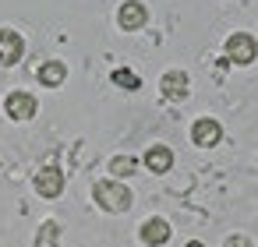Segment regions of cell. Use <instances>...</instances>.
Wrapping results in <instances>:
<instances>
[{"mask_svg": "<svg viewBox=\"0 0 258 247\" xmlns=\"http://www.w3.org/2000/svg\"><path fill=\"white\" fill-rule=\"evenodd\" d=\"M92 194H96V201H99L103 212H127L131 208V191L120 180H99L92 187Z\"/></svg>", "mask_w": 258, "mask_h": 247, "instance_id": "obj_1", "label": "cell"}, {"mask_svg": "<svg viewBox=\"0 0 258 247\" xmlns=\"http://www.w3.org/2000/svg\"><path fill=\"white\" fill-rule=\"evenodd\" d=\"M32 184H36V194H43V198H60L64 194V173L57 166H43Z\"/></svg>", "mask_w": 258, "mask_h": 247, "instance_id": "obj_3", "label": "cell"}, {"mask_svg": "<svg viewBox=\"0 0 258 247\" xmlns=\"http://www.w3.org/2000/svg\"><path fill=\"white\" fill-rule=\"evenodd\" d=\"M4 110H8V117H11V120L25 124V120H32V117H36L39 103H36V96H29V92H11V96H8V103H4Z\"/></svg>", "mask_w": 258, "mask_h": 247, "instance_id": "obj_2", "label": "cell"}, {"mask_svg": "<svg viewBox=\"0 0 258 247\" xmlns=\"http://www.w3.org/2000/svg\"><path fill=\"white\" fill-rule=\"evenodd\" d=\"M145 166H149L152 173H166V170L173 166V152H170L166 145H152V148L145 152Z\"/></svg>", "mask_w": 258, "mask_h": 247, "instance_id": "obj_10", "label": "cell"}, {"mask_svg": "<svg viewBox=\"0 0 258 247\" xmlns=\"http://www.w3.org/2000/svg\"><path fill=\"white\" fill-rule=\"evenodd\" d=\"M22 50H25V43H22L18 32L0 29V67H15L22 60Z\"/></svg>", "mask_w": 258, "mask_h": 247, "instance_id": "obj_6", "label": "cell"}, {"mask_svg": "<svg viewBox=\"0 0 258 247\" xmlns=\"http://www.w3.org/2000/svg\"><path fill=\"white\" fill-rule=\"evenodd\" d=\"M187 247H205V243H198V240H191V243H187Z\"/></svg>", "mask_w": 258, "mask_h": 247, "instance_id": "obj_16", "label": "cell"}, {"mask_svg": "<svg viewBox=\"0 0 258 247\" xmlns=\"http://www.w3.org/2000/svg\"><path fill=\"white\" fill-rule=\"evenodd\" d=\"M113 81L124 89H138V74H131V71H113Z\"/></svg>", "mask_w": 258, "mask_h": 247, "instance_id": "obj_13", "label": "cell"}, {"mask_svg": "<svg viewBox=\"0 0 258 247\" xmlns=\"http://www.w3.org/2000/svg\"><path fill=\"white\" fill-rule=\"evenodd\" d=\"M138 236H142L145 247H159V243L170 240V222L166 219H145L142 229H138Z\"/></svg>", "mask_w": 258, "mask_h": 247, "instance_id": "obj_8", "label": "cell"}, {"mask_svg": "<svg viewBox=\"0 0 258 247\" xmlns=\"http://www.w3.org/2000/svg\"><path fill=\"white\" fill-rule=\"evenodd\" d=\"M110 170H113V177H131V173H135V159H131V155H117V159L110 162Z\"/></svg>", "mask_w": 258, "mask_h": 247, "instance_id": "obj_12", "label": "cell"}, {"mask_svg": "<svg viewBox=\"0 0 258 247\" xmlns=\"http://www.w3.org/2000/svg\"><path fill=\"white\" fill-rule=\"evenodd\" d=\"M226 57L233 64H251L254 60V36L251 32H237L226 39Z\"/></svg>", "mask_w": 258, "mask_h": 247, "instance_id": "obj_5", "label": "cell"}, {"mask_svg": "<svg viewBox=\"0 0 258 247\" xmlns=\"http://www.w3.org/2000/svg\"><path fill=\"white\" fill-rule=\"evenodd\" d=\"M57 233H60V226H57V222H46V226H43V236H46V240H53Z\"/></svg>", "mask_w": 258, "mask_h": 247, "instance_id": "obj_15", "label": "cell"}, {"mask_svg": "<svg viewBox=\"0 0 258 247\" xmlns=\"http://www.w3.org/2000/svg\"><path fill=\"white\" fill-rule=\"evenodd\" d=\"M64 78H68V67H64L60 60H46V64L39 67V81H43V85H50V89H53V85H60Z\"/></svg>", "mask_w": 258, "mask_h": 247, "instance_id": "obj_11", "label": "cell"}, {"mask_svg": "<svg viewBox=\"0 0 258 247\" xmlns=\"http://www.w3.org/2000/svg\"><path fill=\"white\" fill-rule=\"evenodd\" d=\"M159 89H163L166 99H184L187 96V74L184 71H166L163 81H159Z\"/></svg>", "mask_w": 258, "mask_h": 247, "instance_id": "obj_9", "label": "cell"}, {"mask_svg": "<svg viewBox=\"0 0 258 247\" xmlns=\"http://www.w3.org/2000/svg\"><path fill=\"white\" fill-rule=\"evenodd\" d=\"M145 22H149V11H145L142 0H127V4H120V11H117V25H120L124 32H138Z\"/></svg>", "mask_w": 258, "mask_h": 247, "instance_id": "obj_4", "label": "cell"}, {"mask_svg": "<svg viewBox=\"0 0 258 247\" xmlns=\"http://www.w3.org/2000/svg\"><path fill=\"white\" fill-rule=\"evenodd\" d=\"M223 247H254V243H251L247 236H240V233H237V236H230V240H226Z\"/></svg>", "mask_w": 258, "mask_h": 247, "instance_id": "obj_14", "label": "cell"}, {"mask_svg": "<svg viewBox=\"0 0 258 247\" xmlns=\"http://www.w3.org/2000/svg\"><path fill=\"white\" fill-rule=\"evenodd\" d=\"M219 138H223V127H219L212 117L195 120V127H191V141H195L198 148H212V145H219Z\"/></svg>", "mask_w": 258, "mask_h": 247, "instance_id": "obj_7", "label": "cell"}]
</instances>
